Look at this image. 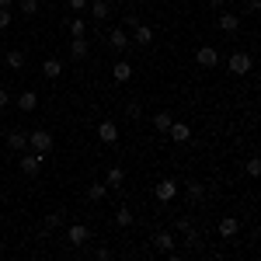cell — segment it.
I'll return each instance as SVG.
<instances>
[{
  "label": "cell",
  "mask_w": 261,
  "mask_h": 261,
  "mask_svg": "<svg viewBox=\"0 0 261 261\" xmlns=\"http://www.w3.org/2000/svg\"><path fill=\"white\" fill-rule=\"evenodd\" d=\"M28 150H35V153L45 157V153L53 150V136H49L45 129H32V133H28Z\"/></svg>",
  "instance_id": "6da1fadb"
},
{
  "label": "cell",
  "mask_w": 261,
  "mask_h": 261,
  "mask_svg": "<svg viewBox=\"0 0 261 261\" xmlns=\"http://www.w3.org/2000/svg\"><path fill=\"white\" fill-rule=\"evenodd\" d=\"M251 66H254L251 53H233V56L226 60V70H230L233 77H244V73H251Z\"/></svg>",
  "instance_id": "7a4b0ae2"
},
{
  "label": "cell",
  "mask_w": 261,
  "mask_h": 261,
  "mask_svg": "<svg viewBox=\"0 0 261 261\" xmlns=\"http://www.w3.org/2000/svg\"><path fill=\"white\" fill-rule=\"evenodd\" d=\"M66 241H70V247H84V244L91 241V226H84V223H73V226L66 230Z\"/></svg>",
  "instance_id": "3957f363"
},
{
  "label": "cell",
  "mask_w": 261,
  "mask_h": 261,
  "mask_svg": "<svg viewBox=\"0 0 261 261\" xmlns=\"http://www.w3.org/2000/svg\"><path fill=\"white\" fill-rule=\"evenodd\" d=\"M216 233H220L223 241H233V237L241 233V220H237V216H223L220 226H216Z\"/></svg>",
  "instance_id": "277c9868"
},
{
  "label": "cell",
  "mask_w": 261,
  "mask_h": 261,
  "mask_svg": "<svg viewBox=\"0 0 261 261\" xmlns=\"http://www.w3.org/2000/svg\"><path fill=\"white\" fill-rule=\"evenodd\" d=\"M98 140L105 143V146H115V143H119V125H115V122H98Z\"/></svg>",
  "instance_id": "5b68a950"
},
{
  "label": "cell",
  "mask_w": 261,
  "mask_h": 261,
  "mask_svg": "<svg viewBox=\"0 0 261 261\" xmlns=\"http://www.w3.org/2000/svg\"><path fill=\"white\" fill-rule=\"evenodd\" d=\"M195 63H199L202 70H213V66H220V53L213 45H202L199 53H195Z\"/></svg>",
  "instance_id": "8992f818"
},
{
  "label": "cell",
  "mask_w": 261,
  "mask_h": 261,
  "mask_svg": "<svg viewBox=\"0 0 261 261\" xmlns=\"http://www.w3.org/2000/svg\"><path fill=\"white\" fill-rule=\"evenodd\" d=\"M178 195V181L174 178H161L157 181V202H171Z\"/></svg>",
  "instance_id": "52a82bcc"
},
{
  "label": "cell",
  "mask_w": 261,
  "mask_h": 261,
  "mask_svg": "<svg viewBox=\"0 0 261 261\" xmlns=\"http://www.w3.org/2000/svg\"><path fill=\"white\" fill-rule=\"evenodd\" d=\"M87 11H91V18L98 21H108V14H112V4L108 0H87Z\"/></svg>",
  "instance_id": "ba28073f"
},
{
  "label": "cell",
  "mask_w": 261,
  "mask_h": 261,
  "mask_svg": "<svg viewBox=\"0 0 261 261\" xmlns=\"http://www.w3.org/2000/svg\"><path fill=\"white\" fill-rule=\"evenodd\" d=\"M39 171H42V153H24V157H21V174L35 178Z\"/></svg>",
  "instance_id": "9c48e42d"
},
{
  "label": "cell",
  "mask_w": 261,
  "mask_h": 261,
  "mask_svg": "<svg viewBox=\"0 0 261 261\" xmlns=\"http://www.w3.org/2000/svg\"><path fill=\"white\" fill-rule=\"evenodd\" d=\"M108 45H112L115 53H125V49H129V32H125V28H112V32H108Z\"/></svg>",
  "instance_id": "30bf717a"
},
{
  "label": "cell",
  "mask_w": 261,
  "mask_h": 261,
  "mask_svg": "<svg viewBox=\"0 0 261 261\" xmlns=\"http://www.w3.org/2000/svg\"><path fill=\"white\" fill-rule=\"evenodd\" d=\"M167 136H171L174 143H188V140H192V125H188V122H171Z\"/></svg>",
  "instance_id": "8fae6325"
},
{
  "label": "cell",
  "mask_w": 261,
  "mask_h": 261,
  "mask_svg": "<svg viewBox=\"0 0 261 261\" xmlns=\"http://www.w3.org/2000/svg\"><path fill=\"white\" fill-rule=\"evenodd\" d=\"M129 42H136V45H150V42H153V28H150V24H133V39Z\"/></svg>",
  "instance_id": "7c38bea8"
},
{
  "label": "cell",
  "mask_w": 261,
  "mask_h": 261,
  "mask_svg": "<svg viewBox=\"0 0 261 261\" xmlns=\"http://www.w3.org/2000/svg\"><path fill=\"white\" fill-rule=\"evenodd\" d=\"M87 53H91V42L84 39V35H73V42H70V56H73V60H87Z\"/></svg>",
  "instance_id": "4fadbf2b"
},
{
  "label": "cell",
  "mask_w": 261,
  "mask_h": 261,
  "mask_svg": "<svg viewBox=\"0 0 261 261\" xmlns=\"http://www.w3.org/2000/svg\"><path fill=\"white\" fill-rule=\"evenodd\" d=\"M153 247H157V251H164V254H174V233H167V230L153 233Z\"/></svg>",
  "instance_id": "5bb4252c"
},
{
  "label": "cell",
  "mask_w": 261,
  "mask_h": 261,
  "mask_svg": "<svg viewBox=\"0 0 261 261\" xmlns=\"http://www.w3.org/2000/svg\"><path fill=\"white\" fill-rule=\"evenodd\" d=\"M237 28H241V18H237L233 11H223V14H220V32H226V35H233Z\"/></svg>",
  "instance_id": "9a60e30c"
},
{
  "label": "cell",
  "mask_w": 261,
  "mask_h": 261,
  "mask_svg": "<svg viewBox=\"0 0 261 261\" xmlns=\"http://www.w3.org/2000/svg\"><path fill=\"white\" fill-rule=\"evenodd\" d=\"M18 108L21 112H35V108H39V94H35V91H21L18 94Z\"/></svg>",
  "instance_id": "2e32d148"
},
{
  "label": "cell",
  "mask_w": 261,
  "mask_h": 261,
  "mask_svg": "<svg viewBox=\"0 0 261 261\" xmlns=\"http://www.w3.org/2000/svg\"><path fill=\"white\" fill-rule=\"evenodd\" d=\"M105 185H108V188H122V185H125V171H122L119 164H115V167H108V174H105Z\"/></svg>",
  "instance_id": "e0dca14e"
},
{
  "label": "cell",
  "mask_w": 261,
  "mask_h": 261,
  "mask_svg": "<svg viewBox=\"0 0 261 261\" xmlns=\"http://www.w3.org/2000/svg\"><path fill=\"white\" fill-rule=\"evenodd\" d=\"M7 146L11 150H28V133H21V129L7 133Z\"/></svg>",
  "instance_id": "ac0fdd59"
},
{
  "label": "cell",
  "mask_w": 261,
  "mask_h": 261,
  "mask_svg": "<svg viewBox=\"0 0 261 261\" xmlns=\"http://www.w3.org/2000/svg\"><path fill=\"white\" fill-rule=\"evenodd\" d=\"M112 77H115V81H119V84H125V81H129V77H133V66H129V63H125V60H119V63H115V66H112Z\"/></svg>",
  "instance_id": "d6986e66"
},
{
  "label": "cell",
  "mask_w": 261,
  "mask_h": 261,
  "mask_svg": "<svg viewBox=\"0 0 261 261\" xmlns=\"http://www.w3.org/2000/svg\"><path fill=\"white\" fill-rule=\"evenodd\" d=\"M18 11L24 14V18H35V14L42 11V4L39 0H18Z\"/></svg>",
  "instance_id": "ffe728a7"
},
{
  "label": "cell",
  "mask_w": 261,
  "mask_h": 261,
  "mask_svg": "<svg viewBox=\"0 0 261 261\" xmlns=\"http://www.w3.org/2000/svg\"><path fill=\"white\" fill-rule=\"evenodd\" d=\"M42 73H45L49 81H56V77L63 73V63L60 60H45V63H42Z\"/></svg>",
  "instance_id": "44dd1931"
},
{
  "label": "cell",
  "mask_w": 261,
  "mask_h": 261,
  "mask_svg": "<svg viewBox=\"0 0 261 261\" xmlns=\"http://www.w3.org/2000/svg\"><path fill=\"white\" fill-rule=\"evenodd\" d=\"M185 188H188V199H192V202H202V199H205V185H202V181H188Z\"/></svg>",
  "instance_id": "7402d4cb"
},
{
  "label": "cell",
  "mask_w": 261,
  "mask_h": 261,
  "mask_svg": "<svg viewBox=\"0 0 261 261\" xmlns=\"http://www.w3.org/2000/svg\"><path fill=\"white\" fill-rule=\"evenodd\" d=\"M105 195H108V185H105V181H94V185L87 188V199L91 202H101Z\"/></svg>",
  "instance_id": "603a6c76"
},
{
  "label": "cell",
  "mask_w": 261,
  "mask_h": 261,
  "mask_svg": "<svg viewBox=\"0 0 261 261\" xmlns=\"http://www.w3.org/2000/svg\"><path fill=\"white\" fill-rule=\"evenodd\" d=\"M171 112H157V115H153V129H157V133H167V129H171Z\"/></svg>",
  "instance_id": "cb8c5ba5"
},
{
  "label": "cell",
  "mask_w": 261,
  "mask_h": 261,
  "mask_svg": "<svg viewBox=\"0 0 261 261\" xmlns=\"http://www.w3.org/2000/svg\"><path fill=\"white\" fill-rule=\"evenodd\" d=\"M7 66H11V70H21V66H24V53H21V49H11V53H7Z\"/></svg>",
  "instance_id": "d4e9b609"
},
{
  "label": "cell",
  "mask_w": 261,
  "mask_h": 261,
  "mask_svg": "<svg viewBox=\"0 0 261 261\" xmlns=\"http://www.w3.org/2000/svg\"><path fill=\"white\" fill-rule=\"evenodd\" d=\"M115 223H119V226H133V209H129V205H122L119 213H115Z\"/></svg>",
  "instance_id": "484cf974"
},
{
  "label": "cell",
  "mask_w": 261,
  "mask_h": 261,
  "mask_svg": "<svg viewBox=\"0 0 261 261\" xmlns=\"http://www.w3.org/2000/svg\"><path fill=\"white\" fill-rule=\"evenodd\" d=\"M60 223H63V213H49V216H45V223H42V230L49 233V230H56Z\"/></svg>",
  "instance_id": "4316f807"
},
{
  "label": "cell",
  "mask_w": 261,
  "mask_h": 261,
  "mask_svg": "<svg viewBox=\"0 0 261 261\" xmlns=\"http://www.w3.org/2000/svg\"><path fill=\"white\" fill-rule=\"evenodd\" d=\"M70 35H87V21L84 18H70Z\"/></svg>",
  "instance_id": "83f0119b"
},
{
  "label": "cell",
  "mask_w": 261,
  "mask_h": 261,
  "mask_svg": "<svg viewBox=\"0 0 261 261\" xmlns=\"http://www.w3.org/2000/svg\"><path fill=\"white\" fill-rule=\"evenodd\" d=\"M244 171H247V178H258V174H261V161H258V157H251Z\"/></svg>",
  "instance_id": "f1b7e54d"
},
{
  "label": "cell",
  "mask_w": 261,
  "mask_h": 261,
  "mask_svg": "<svg viewBox=\"0 0 261 261\" xmlns=\"http://www.w3.org/2000/svg\"><path fill=\"white\" fill-rule=\"evenodd\" d=\"M125 115H129V119H140V115H143V105H140V101H129V105H125Z\"/></svg>",
  "instance_id": "f546056e"
},
{
  "label": "cell",
  "mask_w": 261,
  "mask_h": 261,
  "mask_svg": "<svg viewBox=\"0 0 261 261\" xmlns=\"http://www.w3.org/2000/svg\"><path fill=\"white\" fill-rule=\"evenodd\" d=\"M11 21H14L11 7H0V32H4V28H11Z\"/></svg>",
  "instance_id": "4dcf8cb0"
},
{
  "label": "cell",
  "mask_w": 261,
  "mask_h": 261,
  "mask_svg": "<svg viewBox=\"0 0 261 261\" xmlns=\"http://www.w3.org/2000/svg\"><path fill=\"white\" fill-rule=\"evenodd\" d=\"M178 230H181V233H192L195 226H192V220H178Z\"/></svg>",
  "instance_id": "1f68e13d"
},
{
  "label": "cell",
  "mask_w": 261,
  "mask_h": 261,
  "mask_svg": "<svg viewBox=\"0 0 261 261\" xmlns=\"http://www.w3.org/2000/svg\"><path fill=\"white\" fill-rule=\"evenodd\" d=\"M66 4H70L73 11H87V0H66Z\"/></svg>",
  "instance_id": "d6a6232c"
},
{
  "label": "cell",
  "mask_w": 261,
  "mask_h": 261,
  "mask_svg": "<svg viewBox=\"0 0 261 261\" xmlns=\"http://www.w3.org/2000/svg\"><path fill=\"white\" fill-rule=\"evenodd\" d=\"M254 11H261V0H247V14H254Z\"/></svg>",
  "instance_id": "836d02e7"
},
{
  "label": "cell",
  "mask_w": 261,
  "mask_h": 261,
  "mask_svg": "<svg viewBox=\"0 0 261 261\" xmlns=\"http://www.w3.org/2000/svg\"><path fill=\"white\" fill-rule=\"evenodd\" d=\"M7 105H11V94H7V91H0V112H4Z\"/></svg>",
  "instance_id": "e575fe53"
},
{
  "label": "cell",
  "mask_w": 261,
  "mask_h": 261,
  "mask_svg": "<svg viewBox=\"0 0 261 261\" xmlns=\"http://www.w3.org/2000/svg\"><path fill=\"white\" fill-rule=\"evenodd\" d=\"M0 7H14V0H0Z\"/></svg>",
  "instance_id": "d590c367"
},
{
  "label": "cell",
  "mask_w": 261,
  "mask_h": 261,
  "mask_svg": "<svg viewBox=\"0 0 261 261\" xmlns=\"http://www.w3.org/2000/svg\"><path fill=\"white\" fill-rule=\"evenodd\" d=\"M209 4H213V7H223V4H226V0H209Z\"/></svg>",
  "instance_id": "8d00e7d4"
},
{
  "label": "cell",
  "mask_w": 261,
  "mask_h": 261,
  "mask_svg": "<svg viewBox=\"0 0 261 261\" xmlns=\"http://www.w3.org/2000/svg\"><path fill=\"white\" fill-rule=\"evenodd\" d=\"M39 4H53V0H39Z\"/></svg>",
  "instance_id": "74e56055"
},
{
  "label": "cell",
  "mask_w": 261,
  "mask_h": 261,
  "mask_svg": "<svg viewBox=\"0 0 261 261\" xmlns=\"http://www.w3.org/2000/svg\"><path fill=\"white\" fill-rule=\"evenodd\" d=\"M129 4H143V0H129Z\"/></svg>",
  "instance_id": "f35d334b"
}]
</instances>
